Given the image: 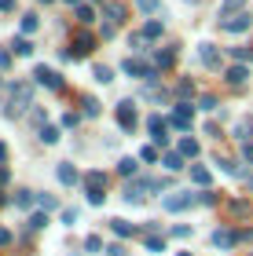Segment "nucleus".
<instances>
[{"mask_svg": "<svg viewBox=\"0 0 253 256\" xmlns=\"http://www.w3.org/2000/svg\"><path fill=\"white\" fill-rule=\"evenodd\" d=\"M37 202H41V208H44V212H52V208H59V202H55V194H41Z\"/></svg>", "mask_w": 253, "mask_h": 256, "instance_id": "obj_39", "label": "nucleus"}, {"mask_svg": "<svg viewBox=\"0 0 253 256\" xmlns=\"http://www.w3.org/2000/svg\"><path fill=\"white\" fill-rule=\"evenodd\" d=\"M96 4H99V0H96ZM103 4H107V0H103Z\"/></svg>", "mask_w": 253, "mask_h": 256, "instance_id": "obj_59", "label": "nucleus"}, {"mask_svg": "<svg viewBox=\"0 0 253 256\" xmlns=\"http://www.w3.org/2000/svg\"><path fill=\"white\" fill-rule=\"evenodd\" d=\"M162 30H165V22H162V18H151V22H147V26H143L140 33H143L147 40H158V37H162Z\"/></svg>", "mask_w": 253, "mask_h": 256, "instance_id": "obj_23", "label": "nucleus"}, {"mask_svg": "<svg viewBox=\"0 0 253 256\" xmlns=\"http://www.w3.org/2000/svg\"><path fill=\"white\" fill-rule=\"evenodd\" d=\"M55 176H59L63 187H77V183H81V172H77L70 161H59V165H55Z\"/></svg>", "mask_w": 253, "mask_h": 256, "instance_id": "obj_13", "label": "nucleus"}, {"mask_svg": "<svg viewBox=\"0 0 253 256\" xmlns=\"http://www.w3.org/2000/svg\"><path fill=\"white\" fill-rule=\"evenodd\" d=\"M33 80L44 84V88H52V92H63V77L55 74L52 66H33Z\"/></svg>", "mask_w": 253, "mask_h": 256, "instance_id": "obj_9", "label": "nucleus"}, {"mask_svg": "<svg viewBox=\"0 0 253 256\" xmlns=\"http://www.w3.org/2000/svg\"><path fill=\"white\" fill-rule=\"evenodd\" d=\"M85 194H88V205H103V198H107V176H103V172H88L85 176Z\"/></svg>", "mask_w": 253, "mask_h": 256, "instance_id": "obj_4", "label": "nucleus"}, {"mask_svg": "<svg viewBox=\"0 0 253 256\" xmlns=\"http://www.w3.org/2000/svg\"><path fill=\"white\" fill-rule=\"evenodd\" d=\"M169 124H172V128H180V132H191V124H194V110H191V102H176V110H172Z\"/></svg>", "mask_w": 253, "mask_h": 256, "instance_id": "obj_8", "label": "nucleus"}, {"mask_svg": "<svg viewBox=\"0 0 253 256\" xmlns=\"http://www.w3.org/2000/svg\"><path fill=\"white\" fill-rule=\"evenodd\" d=\"M37 136H41V143H44V146H55V143H59V128H55V124L37 128Z\"/></svg>", "mask_w": 253, "mask_h": 256, "instance_id": "obj_22", "label": "nucleus"}, {"mask_svg": "<svg viewBox=\"0 0 253 256\" xmlns=\"http://www.w3.org/2000/svg\"><path fill=\"white\" fill-rule=\"evenodd\" d=\"M162 165H165V172H180L183 165H187V158H183L180 150H165V154H162Z\"/></svg>", "mask_w": 253, "mask_h": 256, "instance_id": "obj_16", "label": "nucleus"}, {"mask_svg": "<svg viewBox=\"0 0 253 256\" xmlns=\"http://www.w3.org/2000/svg\"><path fill=\"white\" fill-rule=\"evenodd\" d=\"M92 77H96L99 84H110V80H114V70H110V66H96V70H92Z\"/></svg>", "mask_w": 253, "mask_h": 256, "instance_id": "obj_31", "label": "nucleus"}, {"mask_svg": "<svg viewBox=\"0 0 253 256\" xmlns=\"http://www.w3.org/2000/svg\"><path fill=\"white\" fill-rule=\"evenodd\" d=\"M114 121H118V128L125 136L136 132V124H140V114H136V102L132 99H121L118 106H114Z\"/></svg>", "mask_w": 253, "mask_h": 256, "instance_id": "obj_2", "label": "nucleus"}, {"mask_svg": "<svg viewBox=\"0 0 253 256\" xmlns=\"http://www.w3.org/2000/svg\"><path fill=\"white\" fill-rule=\"evenodd\" d=\"M198 205H216V194H213L209 187H202V190H198Z\"/></svg>", "mask_w": 253, "mask_h": 256, "instance_id": "obj_41", "label": "nucleus"}, {"mask_svg": "<svg viewBox=\"0 0 253 256\" xmlns=\"http://www.w3.org/2000/svg\"><path fill=\"white\" fill-rule=\"evenodd\" d=\"M77 121H81V114H63V128H77Z\"/></svg>", "mask_w": 253, "mask_h": 256, "instance_id": "obj_44", "label": "nucleus"}, {"mask_svg": "<svg viewBox=\"0 0 253 256\" xmlns=\"http://www.w3.org/2000/svg\"><path fill=\"white\" fill-rule=\"evenodd\" d=\"M136 8H140V11H147V15H154V11L162 8V4H158V0H136Z\"/></svg>", "mask_w": 253, "mask_h": 256, "instance_id": "obj_42", "label": "nucleus"}, {"mask_svg": "<svg viewBox=\"0 0 253 256\" xmlns=\"http://www.w3.org/2000/svg\"><path fill=\"white\" fill-rule=\"evenodd\" d=\"M48 227V212H33L30 216V230H44Z\"/></svg>", "mask_w": 253, "mask_h": 256, "instance_id": "obj_36", "label": "nucleus"}, {"mask_svg": "<svg viewBox=\"0 0 253 256\" xmlns=\"http://www.w3.org/2000/svg\"><path fill=\"white\" fill-rule=\"evenodd\" d=\"M169 234H172V238H187V234H191V227H187V224H176V227L169 230Z\"/></svg>", "mask_w": 253, "mask_h": 256, "instance_id": "obj_46", "label": "nucleus"}, {"mask_svg": "<svg viewBox=\"0 0 253 256\" xmlns=\"http://www.w3.org/2000/svg\"><path fill=\"white\" fill-rule=\"evenodd\" d=\"M194 202H198V194H191V190H176V194L162 198V208H165V212H183V208H191Z\"/></svg>", "mask_w": 253, "mask_h": 256, "instance_id": "obj_7", "label": "nucleus"}, {"mask_svg": "<svg viewBox=\"0 0 253 256\" xmlns=\"http://www.w3.org/2000/svg\"><path fill=\"white\" fill-rule=\"evenodd\" d=\"M0 11H15V0H0Z\"/></svg>", "mask_w": 253, "mask_h": 256, "instance_id": "obj_54", "label": "nucleus"}, {"mask_svg": "<svg viewBox=\"0 0 253 256\" xmlns=\"http://www.w3.org/2000/svg\"><path fill=\"white\" fill-rule=\"evenodd\" d=\"M63 4H74V8H77V4H81V0H63Z\"/></svg>", "mask_w": 253, "mask_h": 256, "instance_id": "obj_56", "label": "nucleus"}, {"mask_svg": "<svg viewBox=\"0 0 253 256\" xmlns=\"http://www.w3.org/2000/svg\"><path fill=\"white\" fill-rule=\"evenodd\" d=\"M77 22H81V26L96 22V8H92V4H77Z\"/></svg>", "mask_w": 253, "mask_h": 256, "instance_id": "obj_29", "label": "nucleus"}, {"mask_svg": "<svg viewBox=\"0 0 253 256\" xmlns=\"http://www.w3.org/2000/svg\"><path fill=\"white\" fill-rule=\"evenodd\" d=\"M216 165H220L227 176H235V180H246V176H249L246 168H238V161H235V158H216Z\"/></svg>", "mask_w": 253, "mask_h": 256, "instance_id": "obj_17", "label": "nucleus"}, {"mask_svg": "<svg viewBox=\"0 0 253 256\" xmlns=\"http://www.w3.org/2000/svg\"><path fill=\"white\" fill-rule=\"evenodd\" d=\"M11 52H15V55H33V40L26 37V33H22V37L11 40Z\"/></svg>", "mask_w": 253, "mask_h": 256, "instance_id": "obj_24", "label": "nucleus"}, {"mask_svg": "<svg viewBox=\"0 0 253 256\" xmlns=\"http://www.w3.org/2000/svg\"><path fill=\"white\" fill-rule=\"evenodd\" d=\"M246 77H249V70H246V62H235V66H227L224 70V80H227V84H246Z\"/></svg>", "mask_w": 253, "mask_h": 256, "instance_id": "obj_14", "label": "nucleus"}, {"mask_svg": "<svg viewBox=\"0 0 253 256\" xmlns=\"http://www.w3.org/2000/svg\"><path fill=\"white\" fill-rule=\"evenodd\" d=\"M140 161H147V165L162 161V154H158V146H154V143H151V146H143V150H140Z\"/></svg>", "mask_w": 253, "mask_h": 256, "instance_id": "obj_33", "label": "nucleus"}, {"mask_svg": "<svg viewBox=\"0 0 253 256\" xmlns=\"http://www.w3.org/2000/svg\"><path fill=\"white\" fill-rule=\"evenodd\" d=\"M81 114H85V118H99V102L92 99V96H85L81 99Z\"/></svg>", "mask_w": 253, "mask_h": 256, "instance_id": "obj_30", "label": "nucleus"}, {"mask_svg": "<svg viewBox=\"0 0 253 256\" xmlns=\"http://www.w3.org/2000/svg\"><path fill=\"white\" fill-rule=\"evenodd\" d=\"M11 238H15V234H11L8 227H0V246H11Z\"/></svg>", "mask_w": 253, "mask_h": 256, "instance_id": "obj_50", "label": "nucleus"}, {"mask_svg": "<svg viewBox=\"0 0 253 256\" xmlns=\"http://www.w3.org/2000/svg\"><path fill=\"white\" fill-rule=\"evenodd\" d=\"M8 180H11V172H8L4 165H0V187H8Z\"/></svg>", "mask_w": 253, "mask_h": 256, "instance_id": "obj_53", "label": "nucleus"}, {"mask_svg": "<svg viewBox=\"0 0 253 256\" xmlns=\"http://www.w3.org/2000/svg\"><path fill=\"white\" fill-rule=\"evenodd\" d=\"M92 48H96V37H92L88 30H77V37H74V59H85V55H92Z\"/></svg>", "mask_w": 253, "mask_h": 256, "instance_id": "obj_10", "label": "nucleus"}, {"mask_svg": "<svg viewBox=\"0 0 253 256\" xmlns=\"http://www.w3.org/2000/svg\"><path fill=\"white\" fill-rule=\"evenodd\" d=\"M85 249H88L92 256H96V252H103V238H99V234H88V238H85Z\"/></svg>", "mask_w": 253, "mask_h": 256, "instance_id": "obj_37", "label": "nucleus"}, {"mask_svg": "<svg viewBox=\"0 0 253 256\" xmlns=\"http://www.w3.org/2000/svg\"><path fill=\"white\" fill-rule=\"evenodd\" d=\"M198 59H202V66L220 70V48H216V44H209V40H202V44H198Z\"/></svg>", "mask_w": 253, "mask_h": 256, "instance_id": "obj_12", "label": "nucleus"}, {"mask_svg": "<svg viewBox=\"0 0 253 256\" xmlns=\"http://www.w3.org/2000/svg\"><path fill=\"white\" fill-rule=\"evenodd\" d=\"M172 62H176V52H172V48H165V52L154 55V66H158V70H169Z\"/></svg>", "mask_w": 253, "mask_h": 256, "instance_id": "obj_27", "label": "nucleus"}, {"mask_svg": "<svg viewBox=\"0 0 253 256\" xmlns=\"http://www.w3.org/2000/svg\"><path fill=\"white\" fill-rule=\"evenodd\" d=\"M121 70H125L129 77H136V80H158V66H154V62H143L140 55H136V59L129 55V59L121 62Z\"/></svg>", "mask_w": 253, "mask_h": 256, "instance_id": "obj_3", "label": "nucleus"}, {"mask_svg": "<svg viewBox=\"0 0 253 256\" xmlns=\"http://www.w3.org/2000/svg\"><path fill=\"white\" fill-rule=\"evenodd\" d=\"M235 139H238V143H249V139H253V121H238L235 124Z\"/></svg>", "mask_w": 253, "mask_h": 256, "instance_id": "obj_28", "label": "nucleus"}, {"mask_svg": "<svg viewBox=\"0 0 253 256\" xmlns=\"http://www.w3.org/2000/svg\"><path fill=\"white\" fill-rule=\"evenodd\" d=\"M191 180L198 183V187H209V183H213V172L205 168V165H191Z\"/></svg>", "mask_w": 253, "mask_h": 256, "instance_id": "obj_20", "label": "nucleus"}, {"mask_svg": "<svg viewBox=\"0 0 253 256\" xmlns=\"http://www.w3.org/2000/svg\"><path fill=\"white\" fill-rule=\"evenodd\" d=\"M103 18L114 22V26H118V22H125V4H107V8H103Z\"/></svg>", "mask_w": 253, "mask_h": 256, "instance_id": "obj_21", "label": "nucleus"}, {"mask_svg": "<svg viewBox=\"0 0 253 256\" xmlns=\"http://www.w3.org/2000/svg\"><path fill=\"white\" fill-rule=\"evenodd\" d=\"M242 158H246L249 165H253V139H249V143H242Z\"/></svg>", "mask_w": 253, "mask_h": 256, "instance_id": "obj_51", "label": "nucleus"}, {"mask_svg": "<svg viewBox=\"0 0 253 256\" xmlns=\"http://www.w3.org/2000/svg\"><path fill=\"white\" fill-rule=\"evenodd\" d=\"M231 59L235 62H253V48H231Z\"/></svg>", "mask_w": 253, "mask_h": 256, "instance_id": "obj_38", "label": "nucleus"}, {"mask_svg": "<svg viewBox=\"0 0 253 256\" xmlns=\"http://www.w3.org/2000/svg\"><path fill=\"white\" fill-rule=\"evenodd\" d=\"M33 202H37V198H33V190H26V187H19L15 198H11V205H15V208H33Z\"/></svg>", "mask_w": 253, "mask_h": 256, "instance_id": "obj_18", "label": "nucleus"}, {"mask_svg": "<svg viewBox=\"0 0 253 256\" xmlns=\"http://www.w3.org/2000/svg\"><path fill=\"white\" fill-rule=\"evenodd\" d=\"M103 252H107V256H125V249L118 246V242H114V246H107V249H103Z\"/></svg>", "mask_w": 253, "mask_h": 256, "instance_id": "obj_49", "label": "nucleus"}, {"mask_svg": "<svg viewBox=\"0 0 253 256\" xmlns=\"http://www.w3.org/2000/svg\"><path fill=\"white\" fill-rule=\"evenodd\" d=\"M30 110H33V84H30V80L11 84V99H8L4 118H22V114H30Z\"/></svg>", "mask_w": 253, "mask_h": 256, "instance_id": "obj_1", "label": "nucleus"}, {"mask_svg": "<svg viewBox=\"0 0 253 256\" xmlns=\"http://www.w3.org/2000/svg\"><path fill=\"white\" fill-rule=\"evenodd\" d=\"M242 8H246V0H220V8H216V22H224V18L238 15Z\"/></svg>", "mask_w": 253, "mask_h": 256, "instance_id": "obj_15", "label": "nucleus"}, {"mask_svg": "<svg viewBox=\"0 0 253 256\" xmlns=\"http://www.w3.org/2000/svg\"><path fill=\"white\" fill-rule=\"evenodd\" d=\"M4 161H8V146L0 143V165H4Z\"/></svg>", "mask_w": 253, "mask_h": 256, "instance_id": "obj_55", "label": "nucleus"}, {"mask_svg": "<svg viewBox=\"0 0 253 256\" xmlns=\"http://www.w3.org/2000/svg\"><path fill=\"white\" fill-rule=\"evenodd\" d=\"M147 132H151V139H154L158 150L169 146V121L162 118V114H151V118H147Z\"/></svg>", "mask_w": 253, "mask_h": 256, "instance_id": "obj_6", "label": "nucleus"}, {"mask_svg": "<svg viewBox=\"0 0 253 256\" xmlns=\"http://www.w3.org/2000/svg\"><path fill=\"white\" fill-rule=\"evenodd\" d=\"M143 44H147V37H143V33H132V37H129V48H132V55H143V52H147Z\"/></svg>", "mask_w": 253, "mask_h": 256, "instance_id": "obj_34", "label": "nucleus"}, {"mask_svg": "<svg viewBox=\"0 0 253 256\" xmlns=\"http://www.w3.org/2000/svg\"><path fill=\"white\" fill-rule=\"evenodd\" d=\"M180 154H183V158H198V154H202L198 139H191V136H187V139H180Z\"/></svg>", "mask_w": 253, "mask_h": 256, "instance_id": "obj_25", "label": "nucleus"}, {"mask_svg": "<svg viewBox=\"0 0 253 256\" xmlns=\"http://www.w3.org/2000/svg\"><path fill=\"white\" fill-rule=\"evenodd\" d=\"M205 136H220V124H216V121H205Z\"/></svg>", "mask_w": 253, "mask_h": 256, "instance_id": "obj_52", "label": "nucleus"}, {"mask_svg": "<svg viewBox=\"0 0 253 256\" xmlns=\"http://www.w3.org/2000/svg\"><path fill=\"white\" fill-rule=\"evenodd\" d=\"M176 256H191V252H176Z\"/></svg>", "mask_w": 253, "mask_h": 256, "instance_id": "obj_57", "label": "nucleus"}, {"mask_svg": "<svg viewBox=\"0 0 253 256\" xmlns=\"http://www.w3.org/2000/svg\"><path fill=\"white\" fill-rule=\"evenodd\" d=\"M249 26H253V15H249V11H238V15H231V18L220 22V30H227V33H246Z\"/></svg>", "mask_w": 253, "mask_h": 256, "instance_id": "obj_11", "label": "nucleus"}, {"mask_svg": "<svg viewBox=\"0 0 253 256\" xmlns=\"http://www.w3.org/2000/svg\"><path fill=\"white\" fill-rule=\"evenodd\" d=\"M59 216H63V224H66V227H74V224H77V216H81V212H77V208H63Z\"/></svg>", "mask_w": 253, "mask_h": 256, "instance_id": "obj_43", "label": "nucleus"}, {"mask_svg": "<svg viewBox=\"0 0 253 256\" xmlns=\"http://www.w3.org/2000/svg\"><path fill=\"white\" fill-rule=\"evenodd\" d=\"M41 4H52V0H41Z\"/></svg>", "mask_w": 253, "mask_h": 256, "instance_id": "obj_58", "label": "nucleus"}, {"mask_svg": "<svg viewBox=\"0 0 253 256\" xmlns=\"http://www.w3.org/2000/svg\"><path fill=\"white\" fill-rule=\"evenodd\" d=\"M202 110H216V96H202Z\"/></svg>", "mask_w": 253, "mask_h": 256, "instance_id": "obj_48", "label": "nucleus"}, {"mask_svg": "<svg viewBox=\"0 0 253 256\" xmlns=\"http://www.w3.org/2000/svg\"><path fill=\"white\" fill-rule=\"evenodd\" d=\"M242 238H253V230H227V227H216V230H213V246H216V249H224V252H227V249H235Z\"/></svg>", "mask_w": 253, "mask_h": 256, "instance_id": "obj_5", "label": "nucleus"}, {"mask_svg": "<svg viewBox=\"0 0 253 256\" xmlns=\"http://www.w3.org/2000/svg\"><path fill=\"white\" fill-rule=\"evenodd\" d=\"M143 246L151 252H165V234H143Z\"/></svg>", "mask_w": 253, "mask_h": 256, "instance_id": "obj_26", "label": "nucleus"}, {"mask_svg": "<svg viewBox=\"0 0 253 256\" xmlns=\"http://www.w3.org/2000/svg\"><path fill=\"white\" fill-rule=\"evenodd\" d=\"M8 66H11V52L0 48V70H8Z\"/></svg>", "mask_w": 253, "mask_h": 256, "instance_id": "obj_47", "label": "nucleus"}, {"mask_svg": "<svg viewBox=\"0 0 253 256\" xmlns=\"http://www.w3.org/2000/svg\"><path fill=\"white\" fill-rule=\"evenodd\" d=\"M136 168H140V165H136V158H121V161H118V172H121V176H136Z\"/></svg>", "mask_w": 253, "mask_h": 256, "instance_id": "obj_32", "label": "nucleus"}, {"mask_svg": "<svg viewBox=\"0 0 253 256\" xmlns=\"http://www.w3.org/2000/svg\"><path fill=\"white\" fill-rule=\"evenodd\" d=\"M176 96H180V99H191V96H194V84H191V80H180V84H176Z\"/></svg>", "mask_w": 253, "mask_h": 256, "instance_id": "obj_40", "label": "nucleus"}, {"mask_svg": "<svg viewBox=\"0 0 253 256\" xmlns=\"http://www.w3.org/2000/svg\"><path fill=\"white\" fill-rule=\"evenodd\" d=\"M37 26H41V18L33 15V11H30V15H22V33H26V37H30V33L37 30Z\"/></svg>", "mask_w": 253, "mask_h": 256, "instance_id": "obj_35", "label": "nucleus"}, {"mask_svg": "<svg viewBox=\"0 0 253 256\" xmlns=\"http://www.w3.org/2000/svg\"><path fill=\"white\" fill-rule=\"evenodd\" d=\"M110 230H114L118 238H132V234H140V230H136L129 220H110Z\"/></svg>", "mask_w": 253, "mask_h": 256, "instance_id": "obj_19", "label": "nucleus"}, {"mask_svg": "<svg viewBox=\"0 0 253 256\" xmlns=\"http://www.w3.org/2000/svg\"><path fill=\"white\" fill-rule=\"evenodd\" d=\"M227 208H231V212H235V216H246V212H249V202H231V205H227Z\"/></svg>", "mask_w": 253, "mask_h": 256, "instance_id": "obj_45", "label": "nucleus"}]
</instances>
